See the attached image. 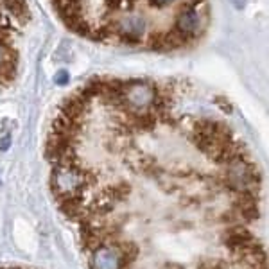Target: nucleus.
<instances>
[{
	"mask_svg": "<svg viewBox=\"0 0 269 269\" xmlns=\"http://www.w3.org/2000/svg\"><path fill=\"white\" fill-rule=\"evenodd\" d=\"M176 81L97 77L47 137L88 269H267L264 182L226 118Z\"/></svg>",
	"mask_w": 269,
	"mask_h": 269,
	"instance_id": "1",
	"label": "nucleus"
},
{
	"mask_svg": "<svg viewBox=\"0 0 269 269\" xmlns=\"http://www.w3.org/2000/svg\"><path fill=\"white\" fill-rule=\"evenodd\" d=\"M18 67V52L13 38V25L8 16L0 11V88L8 86L15 79Z\"/></svg>",
	"mask_w": 269,
	"mask_h": 269,
	"instance_id": "2",
	"label": "nucleus"
}]
</instances>
